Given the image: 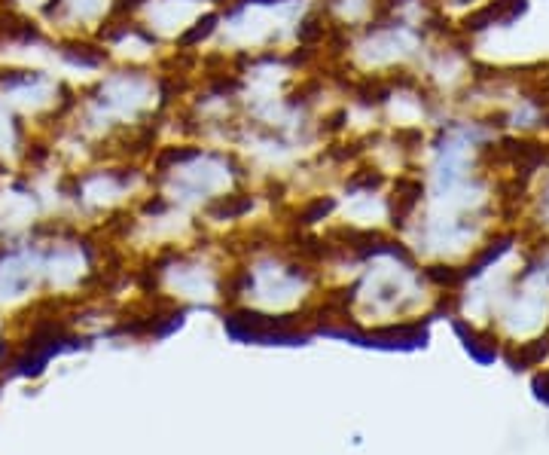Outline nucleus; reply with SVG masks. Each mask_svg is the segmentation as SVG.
Returning <instances> with one entry per match:
<instances>
[{"instance_id": "obj_1", "label": "nucleus", "mask_w": 549, "mask_h": 455, "mask_svg": "<svg viewBox=\"0 0 549 455\" xmlns=\"http://www.w3.org/2000/svg\"><path fill=\"white\" fill-rule=\"evenodd\" d=\"M150 190L199 223L220 202L260 187L251 165L229 144L199 138H162L147 159Z\"/></svg>"}, {"instance_id": "obj_2", "label": "nucleus", "mask_w": 549, "mask_h": 455, "mask_svg": "<svg viewBox=\"0 0 549 455\" xmlns=\"http://www.w3.org/2000/svg\"><path fill=\"white\" fill-rule=\"evenodd\" d=\"M119 16V0H46L37 22L52 37H98Z\"/></svg>"}]
</instances>
